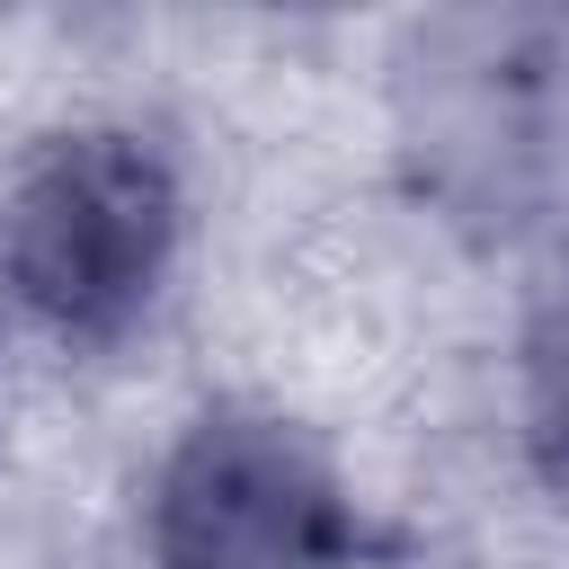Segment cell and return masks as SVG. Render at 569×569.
<instances>
[{"label": "cell", "instance_id": "6da1fadb", "mask_svg": "<svg viewBox=\"0 0 569 569\" xmlns=\"http://www.w3.org/2000/svg\"><path fill=\"white\" fill-rule=\"evenodd\" d=\"M178 249V178L142 133H62L0 213V276L53 338H124Z\"/></svg>", "mask_w": 569, "mask_h": 569}, {"label": "cell", "instance_id": "7a4b0ae2", "mask_svg": "<svg viewBox=\"0 0 569 569\" xmlns=\"http://www.w3.org/2000/svg\"><path fill=\"white\" fill-rule=\"evenodd\" d=\"M151 569H347V498L276 418H204L160 480Z\"/></svg>", "mask_w": 569, "mask_h": 569}, {"label": "cell", "instance_id": "3957f363", "mask_svg": "<svg viewBox=\"0 0 569 569\" xmlns=\"http://www.w3.org/2000/svg\"><path fill=\"white\" fill-rule=\"evenodd\" d=\"M542 418H551V436H569V311H560V329H551V347H542ZM569 471V462H560Z\"/></svg>", "mask_w": 569, "mask_h": 569}]
</instances>
